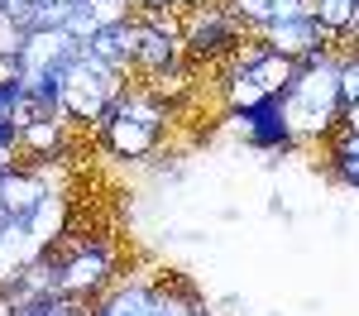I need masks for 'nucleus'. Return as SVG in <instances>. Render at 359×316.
<instances>
[{"label":"nucleus","mask_w":359,"mask_h":316,"mask_svg":"<svg viewBox=\"0 0 359 316\" xmlns=\"http://www.w3.org/2000/svg\"><path fill=\"white\" fill-rule=\"evenodd\" d=\"M283 125L292 135V149L302 144H326L340 130L345 96H340V48H321L306 62H297V77L278 96Z\"/></svg>","instance_id":"1"},{"label":"nucleus","mask_w":359,"mask_h":316,"mask_svg":"<svg viewBox=\"0 0 359 316\" xmlns=\"http://www.w3.org/2000/svg\"><path fill=\"white\" fill-rule=\"evenodd\" d=\"M172 111H177V106H172L168 96H158L149 82L135 77L91 135H96V144H101L111 158H149V153H158L168 125H172Z\"/></svg>","instance_id":"2"},{"label":"nucleus","mask_w":359,"mask_h":316,"mask_svg":"<svg viewBox=\"0 0 359 316\" xmlns=\"http://www.w3.org/2000/svg\"><path fill=\"white\" fill-rule=\"evenodd\" d=\"M130 82H135L130 72L111 67L106 57H96V53L82 43V53L72 57V62L62 67V77H57V111L67 115L72 125L96 130V125L106 120V111L120 101V91H125Z\"/></svg>","instance_id":"3"},{"label":"nucleus","mask_w":359,"mask_h":316,"mask_svg":"<svg viewBox=\"0 0 359 316\" xmlns=\"http://www.w3.org/2000/svg\"><path fill=\"white\" fill-rule=\"evenodd\" d=\"M48 259H53L57 297H72L86 307L106 297V287L120 278V245L111 235H67V245H57Z\"/></svg>","instance_id":"4"},{"label":"nucleus","mask_w":359,"mask_h":316,"mask_svg":"<svg viewBox=\"0 0 359 316\" xmlns=\"http://www.w3.org/2000/svg\"><path fill=\"white\" fill-rule=\"evenodd\" d=\"M249 34L245 25L225 10L221 0H206V5H192V10H182V48H187V62L192 67H221L230 57L240 53V43H245Z\"/></svg>","instance_id":"5"},{"label":"nucleus","mask_w":359,"mask_h":316,"mask_svg":"<svg viewBox=\"0 0 359 316\" xmlns=\"http://www.w3.org/2000/svg\"><path fill=\"white\" fill-rule=\"evenodd\" d=\"M225 130L245 144V149H254V153H287L292 149V135L283 125L278 101H264L254 111H225Z\"/></svg>","instance_id":"6"},{"label":"nucleus","mask_w":359,"mask_h":316,"mask_svg":"<svg viewBox=\"0 0 359 316\" xmlns=\"http://www.w3.org/2000/svg\"><path fill=\"white\" fill-rule=\"evenodd\" d=\"M264 48H273V53L292 57V62H306L311 53H321V48H335V39L321 29L316 15H287V20H273L269 29H259L254 34Z\"/></svg>","instance_id":"7"},{"label":"nucleus","mask_w":359,"mask_h":316,"mask_svg":"<svg viewBox=\"0 0 359 316\" xmlns=\"http://www.w3.org/2000/svg\"><path fill=\"white\" fill-rule=\"evenodd\" d=\"M39 259H43V249L34 245L25 216H10V221L0 226V307H5V297L20 287V278H25Z\"/></svg>","instance_id":"8"},{"label":"nucleus","mask_w":359,"mask_h":316,"mask_svg":"<svg viewBox=\"0 0 359 316\" xmlns=\"http://www.w3.org/2000/svg\"><path fill=\"white\" fill-rule=\"evenodd\" d=\"M25 226H29L34 245H39L43 254H53L57 245H67V235H72V197H67V187H53V192L25 216Z\"/></svg>","instance_id":"9"},{"label":"nucleus","mask_w":359,"mask_h":316,"mask_svg":"<svg viewBox=\"0 0 359 316\" xmlns=\"http://www.w3.org/2000/svg\"><path fill=\"white\" fill-rule=\"evenodd\" d=\"M48 192H53V182L34 168V163H20V168H10L0 177V206H5L10 216H29Z\"/></svg>","instance_id":"10"},{"label":"nucleus","mask_w":359,"mask_h":316,"mask_svg":"<svg viewBox=\"0 0 359 316\" xmlns=\"http://www.w3.org/2000/svg\"><path fill=\"white\" fill-rule=\"evenodd\" d=\"M15 135H20L25 163L67 158V149H72V120H34V125H25V130H15Z\"/></svg>","instance_id":"11"},{"label":"nucleus","mask_w":359,"mask_h":316,"mask_svg":"<svg viewBox=\"0 0 359 316\" xmlns=\"http://www.w3.org/2000/svg\"><path fill=\"white\" fill-rule=\"evenodd\" d=\"M225 10L245 25V34L254 39L259 29H269L273 20H287V15H311V0H221Z\"/></svg>","instance_id":"12"},{"label":"nucleus","mask_w":359,"mask_h":316,"mask_svg":"<svg viewBox=\"0 0 359 316\" xmlns=\"http://www.w3.org/2000/svg\"><path fill=\"white\" fill-rule=\"evenodd\" d=\"M326 172H331L340 187L359 192V135L335 130L331 139H326Z\"/></svg>","instance_id":"13"},{"label":"nucleus","mask_w":359,"mask_h":316,"mask_svg":"<svg viewBox=\"0 0 359 316\" xmlns=\"http://www.w3.org/2000/svg\"><path fill=\"white\" fill-rule=\"evenodd\" d=\"M311 15L321 20V29L335 43H350L359 29V0H311Z\"/></svg>","instance_id":"14"},{"label":"nucleus","mask_w":359,"mask_h":316,"mask_svg":"<svg viewBox=\"0 0 359 316\" xmlns=\"http://www.w3.org/2000/svg\"><path fill=\"white\" fill-rule=\"evenodd\" d=\"M25 39H29V25H20L10 10H0V77L15 72V62L25 53Z\"/></svg>","instance_id":"15"},{"label":"nucleus","mask_w":359,"mask_h":316,"mask_svg":"<svg viewBox=\"0 0 359 316\" xmlns=\"http://www.w3.org/2000/svg\"><path fill=\"white\" fill-rule=\"evenodd\" d=\"M86 10H91L96 29H125V25L139 20L135 0H86Z\"/></svg>","instance_id":"16"},{"label":"nucleus","mask_w":359,"mask_h":316,"mask_svg":"<svg viewBox=\"0 0 359 316\" xmlns=\"http://www.w3.org/2000/svg\"><path fill=\"white\" fill-rule=\"evenodd\" d=\"M340 48V96L345 106L359 101V43H335Z\"/></svg>","instance_id":"17"},{"label":"nucleus","mask_w":359,"mask_h":316,"mask_svg":"<svg viewBox=\"0 0 359 316\" xmlns=\"http://www.w3.org/2000/svg\"><path fill=\"white\" fill-rule=\"evenodd\" d=\"M15 101H20V86L0 77V125H10V130H15Z\"/></svg>","instance_id":"18"},{"label":"nucleus","mask_w":359,"mask_h":316,"mask_svg":"<svg viewBox=\"0 0 359 316\" xmlns=\"http://www.w3.org/2000/svg\"><path fill=\"white\" fill-rule=\"evenodd\" d=\"M340 130L359 135V101H350V106H345V115H340Z\"/></svg>","instance_id":"19"},{"label":"nucleus","mask_w":359,"mask_h":316,"mask_svg":"<svg viewBox=\"0 0 359 316\" xmlns=\"http://www.w3.org/2000/svg\"><path fill=\"white\" fill-rule=\"evenodd\" d=\"M135 10H182V0H135Z\"/></svg>","instance_id":"20"},{"label":"nucleus","mask_w":359,"mask_h":316,"mask_svg":"<svg viewBox=\"0 0 359 316\" xmlns=\"http://www.w3.org/2000/svg\"><path fill=\"white\" fill-rule=\"evenodd\" d=\"M5 221H10V211H5V206H0V226H5Z\"/></svg>","instance_id":"21"},{"label":"nucleus","mask_w":359,"mask_h":316,"mask_svg":"<svg viewBox=\"0 0 359 316\" xmlns=\"http://www.w3.org/2000/svg\"><path fill=\"white\" fill-rule=\"evenodd\" d=\"M350 43H359V29H355V39H350Z\"/></svg>","instance_id":"22"}]
</instances>
